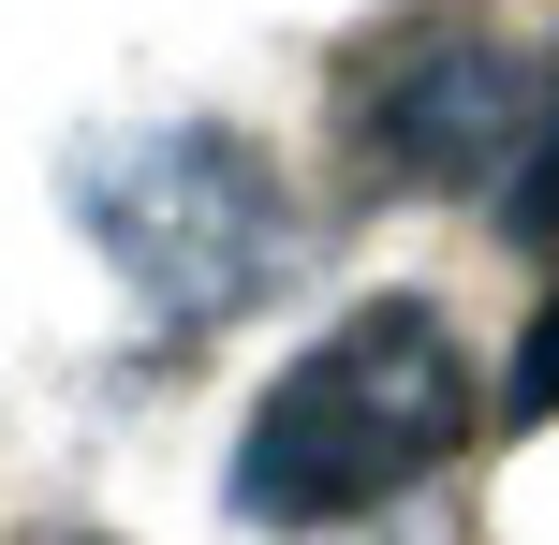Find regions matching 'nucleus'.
Segmentation results:
<instances>
[{"mask_svg": "<svg viewBox=\"0 0 559 545\" xmlns=\"http://www.w3.org/2000/svg\"><path fill=\"white\" fill-rule=\"evenodd\" d=\"M59 222L104 251V281L133 295L163 340H222V324L280 310L309 281V206L295 177L265 163V133L206 104H133V118H88L59 147Z\"/></svg>", "mask_w": 559, "mask_h": 545, "instance_id": "obj_2", "label": "nucleus"}, {"mask_svg": "<svg viewBox=\"0 0 559 545\" xmlns=\"http://www.w3.org/2000/svg\"><path fill=\"white\" fill-rule=\"evenodd\" d=\"M338 104L397 192H501L515 147L545 133V29L486 0H413L338 59Z\"/></svg>", "mask_w": 559, "mask_h": 545, "instance_id": "obj_3", "label": "nucleus"}, {"mask_svg": "<svg viewBox=\"0 0 559 545\" xmlns=\"http://www.w3.org/2000/svg\"><path fill=\"white\" fill-rule=\"evenodd\" d=\"M486 442V354L442 295H354L324 340L265 369L251 428L222 458V517L265 545H338L397 501H427Z\"/></svg>", "mask_w": 559, "mask_h": 545, "instance_id": "obj_1", "label": "nucleus"}, {"mask_svg": "<svg viewBox=\"0 0 559 545\" xmlns=\"http://www.w3.org/2000/svg\"><path fill=\"white\" fill-rule=\"evenodd\" d=\"M486 222H501V251H531L545 281H559V118H545L531 147H515V177L486 192Z\"/></svg>", "mask_w": 559, "mask_h": 545, "instance_id": "obj_4", "label": "nucleus"}, {"mask_svg": "<svg viewBox=\"0 0 559 545\" xmlns=\"http://www.w3.org/2000/svg\"><path fill=\"white\" fill-rule=\"evenodd\" d=\"M486 413H501V428H545V413H559V295L515 324V354H501V383H486Z\"/></svg>", "mask_w": 559, "mask_h": 545, "instance_id": "obj_5", "label": "nucleus"}, {"mask_svg": "<svg viewBox=\"0 0 559 545\" xmlns=\"http://www.w3.org/2000/svg\"><path fill=\"white\" fill-rule=\"evenodd\" d=\"M15 545H104V531H15Z\"/></svg>", "mask_w": 559, "mask_h": 545, "instance_id": "obj_6", "label": "nucleus"}]
</instances>
